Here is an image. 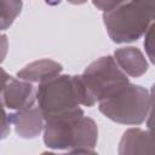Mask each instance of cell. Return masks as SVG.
<instances>
[{"label":"cell","instance_id":"obj_1","mask_svg":"<svg viewBox=\"0 0 155 155\" xmlns=\"http://www.w3.org/2000/svg\"><path fill=\"white\" fill-rule=\"evenodd\" d=\"M74 78L80 104L87 107H92L96 102L108 98L128 84L126 74L111 56L94 61L86 68L82 75Z\"/></svg>","mask_w":155,"mask_h":155},{"label":"cell","instance_id":"obj_2","mask_svg":"<svg viewBox=\"0 0 155 155\" xmlns=\"http://www.w3.org/2000/svg\"><path fill=\"white\" fill-rule=\"evenodd\" d=\"M109 36L115 42L139 39L155 23V6L145 0H127L103 16Z\"/></svg>","mask_w":155,"mask_h":155},{"label":"cell","instance_id":"obj_3","mask_svg":"<svg viewBox=\"0 0 155 155\" xmlns=\"http://www.w3.org/2000/svg\"><path fill=\"white\" fill-rule=\"evenodd\" d=\"M96 139V124L92 119L85 117L80 108L65 115L46 120L45 143L47 147H93Z\"/></svg>","mask_w":155,"mask_h":155},{"label":"cell","instance_id":"obj_4","mask_svg":"<svg viewBox=\"0 0 155 155\" xmlns=\"http://www.w3.org/2000/svg\"><path fill=\"white\" fill-rule=\"evenodd\" d=\"M98 103L99 110L113 121L138 125L144 121L149 113L150 96L144 87L128 82L116 93Z\"/></svg>","mask_w":155,"mask_h":155},{"label":"cell","instance_id":"obj_5","mask_svg":"<svg viewBox=\"0 0 155 155\" xmlns=\"http://www.w3.org/2000/svg\"><path fill=\"white\" fill-rule=\"evenodd\" d=\"M36 98L45 120L71 113L80 104L75 78L68 75H56L41 81Z\"/></svg>","mask_w":155,"mask_h":155},{"label":"cell","instance_id":"obj_6","mask_svg":"<svg viewBox=\"0 0 155 155\" xmlns=\"http://www.w3.org/2000/svg\"><path fill=\"white\" fill-rule=\"evenodd\" d=\"M35 91L27 80L21 81L12 76L4 78L2 103L10 109L25 110L34 107Z\"/></svg>","mask_w":155,"mask_h":155},{"label":"cell","instance_id":"obj_7","mask_svg":"<svg viewBox=\"0 0 155 155\" xmlns=\"http://www.w3.org/2000/svg\"><path fill=\"white\" fill-rule=\"evenodd\" d=\"M114 57L121 70L132 78L143 75L148 69V63L143 53L136 47L119 48L115 51Z\"/></svg>","mask_w":155,"mask_h":155},{"label":"cell","instance_id":"obj_8","mask_svg":"<svg viewBox=\"0 0 155 155\" xmlns=\"http://www.w3.org/2000/svg\"><path fill=\"white\" fill-rule=\"evenodd\" d=\"M44 115L40 108L31 107L25 110H18L10 115V120L15 122L17 132L22 137H35L41 131Z\"/></svg>","mask_w":155,"mask_h":155},{"label":"cell","instance_id":"obj_9","mask_svg":"<svg viewBox=\"0 0 155 155\" xmlns=\"http://www.w3.org/2000/svg\"><path fill=\"white\" fill-rule=\"evenodd\" d=\"M62 65L53 61H40L27 65L23 70L18 71V78L27 81H44L48 78L56 76L61 73Z\"/></svg>","mask_w":155,"mask_h":155},{"label":"cell","instance_id":"obj_10","mask_svg":"<svg viewBox=\"0 0 155 155\" xmlns=\"http://www.w3.org/2000/svg\"><path fill=\"white\" fill-rule=\"evenodd\" d=\"M21 0H2V29L11 24L15 17L21 12Z\"/></svg>","mask_w":155,"mask_h":155},{"label":"cell","instance_id":"obj_11","mask_svg":"<svg viewBox=\"0 0 155 155\" xmlns=\"http://www.w3.org/2000/svg\"><path fill=\"white\" fill-rule=\"evenodd\" d=\"M144 47H145L148 57L155 64V23H153L151 27L145 33Z\"/></svg>","mask_w":155,"mask_h":155},{"label":"cell","instance_id":"obj_12","mask_svg":"<svg viewBox=\"0 0 155 155\" xmlns=\"http://www.w3.org/2000/svg\"><path fill=\"white\" fill-rule=\"evenodd\" d=\"M92 1L96 7H98L99 10H102L104 12H108V11L117 7L119 5L124 4L127 0H92Z\"/></svg>","mask_w":155,"mask_h":155},{"label":"cell","instance_id":"obj_13","mask_svg":"<svg viewBox=\"0 0 155 155\" xmlns=\"http://www.w3.org/2000/svg\"><path fill=\"white\" fill-rule=\"evenodd\" d=\"M148 128L150 133L155 137V98H150V109L148 117Z\"/></svg>","mask_w":155,"mask_h":155},{"label":"cell","instance_id":"obj_14","mask_svg":"<svg viewBox=\"0 0 155 155\" xmlns=\"http://www.w3.org/2000/svg\"><path fill=\"white\" fill-rule=\"evenodd\" d=\"M68 1L71 4H84L86 0H68Z\"/></svg>","mask_w":155,"mask_h":155},{"label":"cell","instance_id":"obj_15","mask_svg":"<svg viewBox=\"0 0 155 155\" xmlns=\"http://www.w3.org/2000/svg\"><path fill=\"white\" fill-rule=\"evenodd\" d=\"M150 98H155V84L151 87V92H150Z\"/></svg>","mask_w":155,"mask_h":155},{"label":"cell","instance_id":"obj_16","mask_svg":"<svg viewBox=\"0 0 155 155\" xmlns=\"http://www.w3.org/2000/svg\"><path fill=\"white\" fill-rule=\"evenodd\" d=\"M147 2H149V4H151L153 6H155V0H145Z\"/></svg>","mask_w":155,"mask_h":155}]
</instances>
